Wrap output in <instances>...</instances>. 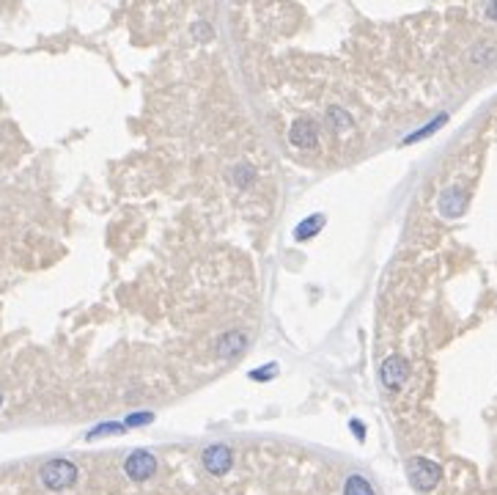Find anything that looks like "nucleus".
<instances>
[{"instance_id": "nucleus-1", "label": "nucleus", "mask_w": 497, "mask_h": 495, "mask_svg": "<svg viewBox=\"0 0 497 495\" xmlns=\"http://www.w3.org/2000/svg\"><path fill=\"white\" fill-rule=\"evenodd\" d=\"M77 465L69 460H50L47 465H41L39 470V482L53 490V493H61V490H69L74 482H77Z\"/></svg>"}, {"instance_id": "nucleus-2", "label": "nucleus", "mask_w": 497, "mask_h": 495, "mask_svg": "<svg viewBox=\"0 0 497 495\" xmlns=\"http://www.w3.org/2000/svg\"><path fill=\"white\" fill-rule=\"evenodd\" d=\"M407 476H409V482H412L415 490L431 493L440 484V479H442V468L437 462L426 460V457H412V460L407 462Z\"/></svg>"}, {"instance_id": "nucleus-3", "label": "nucleus", "mask_w": 497, "mask_h": 495, "mask_svg": "<svg viewBox=\"0 0 497 495\" xmlns=\"http://www.w3.org/2000/svg\"><path fill=\"white\" fill-rule=\"evenodd\" d=\"M124 473L132 479V482H146L157 473V457L146 449H135L132 454L124 460Z\"/></svg>"}, {"instance_id": "nucleus-4", "label": "nucleus", "mask_w": 497, "mask_h": 495, "mask_svg": "<svg viewBox=\"0 0 497 495\" xmlns=\"http://www.w3.org/2000/svg\"><path fill=\"white\" fill-rule=\"evenodd\" d=\"M379 377H382V385L390 388V391H398L407 385V377H409V363L398 355H390L385 358L382 369H379Z\"/></svg>"}, {"instance_id": "nucleus-5", "label": "nucleus", "mask_w": 497, "mask_h": 495, "mask_svg": "<svg viewBox=\"0 0 497 495\" xmlns=\"http://www.w3.org/2000/svg\"><path fill=\"white\" fill-rule=\"evenodd\" d=\"M203 468L212 473V476H226L229 470H231L233 465V454L229 446H223V443H215V446H209L206 451H203Z\"/></svg>"}, {"instance_id": "nucleus-6", "label": "nucleus", "mask_w": 497, "mask_h": 495, "mask_svg": "<svg viewBox=\"0 0 497 495\" xmlns=\"http://www.w3.org/2000/svg\"><path fill=\"white\" fill-rule=\"evenodd\" d=\"M464 209H467V193L459 185H451L440 193V212L445 218H459V215H464Z\"/></svg>"}, {"instance_id": "nucleus-7", "label": "nucleus", "mask_w": 497, "mask_h": 495, "mask_svg": "<svg viewBox=\"0 0 497 495\" xmlns=\"http://www.w3.org/2000/svg\"><path fill=\"white\" fill-rule=\"evenodd\" d=\"M247 350V333L245 330H231L217 341V355L220 358H239Z\"/></svg>"}, {"instance_id": "nucleus-8", "label": "nucleus", "mask_w": 497, "mask_h": 495, "mask_svg": "<svg viewBox=\"0 0 497 495\" xmlns=\"http://www.w3.org/2000/svg\"><path fill=\"white\" fill-rule=\"evenodd\" d=\"M289 140L299 146V149H313L316 146V127L308 121V119H299L292 124V130H289Z\"/></svg>"}, {"instance_id": "nucleus-9", "label": "nucleus", "mask_w": 497, "mask_h": 495, "mask_svg": "<svg viewBox=\"0 0 497 495\" xmlns=\"http://www.w3.org/2000/svg\"><path fill=\"white\" fill-rule=\"evenodd\" d=\"M322 226H325V215H311V218H305L297 229H294V239L305 242V239L316 237V234L322 231Z\"/></svg>"}, {"instance_id": "nucleus-10", "label": "nucleus", "mask_w": 497, "mask_h": 495, "mask_svg": "<svg viewBox=\"0 0 497 495\" xmlns=\"http://www.w3.org/2000/svg\"><path fill=\"white\" fill-rule=\"evenodd\" d=\"M343 495H376L374 493V487H371V482L360 476V473H352V476H346V482H343Z\"/></svg>"}, {"instance_id": "nucleus-11", "label": "nucleus", "mask_w": 497, "mask_h": 495, "mask_svg": "<svg viewBox=\"0 0 497 495\" xmlns=\"http://www.w3.org/2000/svg\"><path fill=\"white\" fill-rule=\"evenodd\" d=\"M327 119H330V124L335 130H349V127H352V119H349V113H346L343 107H330Z\"/></svg>"}, {"instance_id": "nucleus-12", "label": "nucleus", "mask_w": 497, "mask_h": 495, "mask_svg": "<svg viewBox=\"0 0 497 495\" xmlns=\"http://www.w3.org/2000/svg\"><path fill=\"white\" fill-rule=\"evenodd\" d=\"M445 121H448V116H445V113H442V116H437V119L431 121L429 127H423V130L412 132V135H409V138H407L404 143H415V140H421V138H429V132H434V130H437V127H442Z\"/></svg>"}, {"instance_id": "nucleus-13", "label": "nucleus", "mask_w": 497, "mask_h": 495, "mask_svg": "<svg viewBox=\"0 0 497 495\" xmlns=\"http://www.w3.org/2000/svg\"><path fill=\"white\" fill-rule=\"evenodd\" d=\"M275 374H278V366H275V363H266V366H261V369H253V371H250V380L264 383V380H272Z\"/></svg>"}, {"instance_id": "nucleus-14", "label": "nucleus", "mask_w": 497, "mask_h": 495, "mask_svg": "<svg viewBox=\"0 0 497 495\" xmlns=\"http://www.w3.org/2000/svg\"><path fill=\"white\" fill-rule=\"evenodd\" d=\"M121 432H124L121 424H102V427L91 429V432H88V437H100V435H121Z\"/></svg>"}, {"instance_id": "nucleus-15", "label": "nucleus", "mask_w": 497, "mask_h": 495, "mask_svg": "<svg viewBox=\"0 0 497 495\" xmlns=\"http://www.w3.org/2000/svg\"><path fill=\"white\" fill-rule=\"evenodd\" d=\"M151 418H154L151 413H140V416H130V418H127V424H130V427H137V424H151Z\"/></svg>"}, {"instance_id": "nucleus-16", "label": "nucleus", "mask_w": 497, "mask_h": 495, "mask_svg": "<svg viewBox=\"0 0 497 495\" xmlns=\"http://www.w3.org/2000/svg\"><path fill=\"white\" fill-rule=\"evenodd\" d=\"M349 429L355 432V437H358V440H363V437H365V427L360 424V421H358V418H352V421H349Z\"/></svg>"}, {"instance_id": "nucleus-17", "label": "nucleus", "mask_w": 497, "mask_h": 495, "mask_svg": "<svg viewBox=\"0 0 497 495\" xmlns=\"http://www.w3.org/2000/svg\"><path fill=\"white\" fill-rule=\"evenodd\" d=\"M486 17H492V20H497V3H492V6H486Z\"/></svg>"}, {"instance_id": "nucleus-18", "label": "nucleus", "mask_w": 497, "mask_h": 495, "mask_svg": "<svg viewBox=\"0 0 497 495\" xmlns=\"http://www.w3.org/2000/svg\"><path fill=\"white\" fill-rule=\"evenodd\" d=\"M0 404H3V396H0Z\"/></svg>"}]
</instances>
